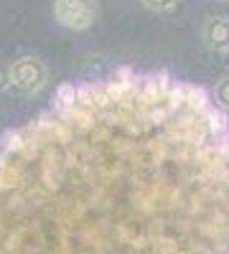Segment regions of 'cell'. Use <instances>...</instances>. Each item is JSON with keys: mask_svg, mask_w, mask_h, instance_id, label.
<instances>
[{"mask_svg": "<svg viewBox=\"0 0 229 254\" xmlns=\"http://www.w3.org/2000/svg\"><path fill=\"white\" fill-rule=\"evenodd\" d=\"M163 81L64 87L0 137V254H229V219L196 221L160 183Z\"/></svg>", "mask_w": 229, "mask_h": 254, "instance_id": "1", "label": "cell"}, {"mask_svg": "<svg viewBox=\"0 0 229 254\" xmlns=\"http://www.w3.org/2000/svg\"><path fill=\"white\" fill-rule=\"evenodd\" d=\"M140 3L148 8V10H153V13L168 15V13H173V10L181 5V0H140Z\"/></svg>", "mask_w": 229, "mask_h": 254, "instance_id": "5", "label": "cell"}, {"mask_svg": "<svg viewBox=\"0 0 229 254\" xmlns=\"http://www.w3.org/2000/svg\"><path fill=\"white\" fill-rule=\"evenodd\" d=\"M214 99L222 110H229V76H222L214 84Z\"/></svg>", "mask_w": 229, "mask_h": 254, "instance_id": "6", "label": "cell"}, {"mask_svg": "<svg viewBox=\"0 0 229 254\" xmlns=\"http://www.w3.org/2000/svg\"><path fill=\"white\" fill-rule=\"evenodd\" d=\"M97 15V0H54V20L69 31H87Z\"/></svg>", "mask_w": 229, "mask_h": 254, "instance_id": "3", "label": "cell"}, {"mask_svg": "<svg viewBox=\"0 0 229 254\" xmlns=\"http://www.w3.org/2000/svg\"><path fill=\"white\" fill-rule=\"evenodd\" d=\"M46 64L36 56H20L8 69V89L15 94H36L46 84Z\"/></svg>", "mask_w": 229, "mask_h": 254, "instance_id": "2", "label": "cell"}, {"mask_svg": "<svg viewBox=\"0 0 229 254\" xmlns=\"http://www.w3.org/2000/svg\"><path fill=\"white\" fill-rule=\"evenodd\" d=\"M204 46L214 54L229 51V15H209L201 26Z\"/></svg>", "mask_w": 229, "mask_h": 254, "instance_id": "4", "label": "cell"}]
</instances>
